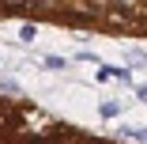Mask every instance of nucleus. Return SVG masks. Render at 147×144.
Listing matches in <instances>:
<instances>
[{"label": "nucleus", "instance_id": "1", "mask_svg": "<svg viewBox=\"0 0 147 144\" xmlns=\"http://www.w3.org/2000/svg\"><path fill=\"white\" fill-rule=\"evenodd\" d=\"M19 38H23V42H34V23H26L23 31H19Z\"/></svg>", "mask_w": 147, "mask_h": 144}, {"label": "nucleus", "instance_id": "2", "mask_svg": "<svg viewBox=\"0 0 147 144\" xmlns=\"http://www.w3.org/2000/svg\"><path fill=\"white\" fill-rule=\"evenodd\" d=\"M68 61H64V57H45V68H64Z\"/></svg>", "mask_w": 147, "mask_h": 144}, {"label": "nucleus", "instance_id": "3", "mask_svg": "<svg viewBox=\"0 0 147 144\" xmlns=\"http://www.w3.org/2000/svg\"><path fill=\"white\" fill-rule=\"evenodd\" d=\"M8 4H11V8H26L30 0H8Z\"/></svg>", "mask_w": 147, "mask_h": 144}, {"label": "nucleus", "instance_id": "4", "mask_svg": "<svg viewBox=\"0 0 147 144\" xmlns=\"http://www.w3.org/2000/svg\"><path fill=\"white\" fill-rule=\"evenodd\" d=\"M140 99H143V102H147V87H140Z\"/></svg>", "mask_w": 147, "mask_h": 144}, {"label": "nucleus", "instance_id": "5", "mask_svg": "<svg viewBox=\"0 0 147 144\" xmlns=\"http://www.w3.org/2000/svg\"><path fill=\"white\" fill-rule=\"evenodd\" d=\"M143 27H147V12H143Z\"/></svg>", "mask_w": 147, "mask_h": 144}]
</instances>
